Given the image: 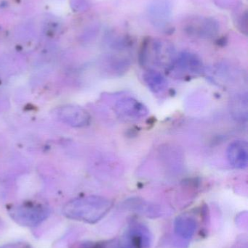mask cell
<instances>
[{
    "label": "cell",
    "mask_w": 248,
    "mask_h": 248,
    "mask_svg": "<svg viewBox=\"0 0 248 248\" xmlns=\"http://www.w3.org/2000/svg\"><path fill=\"white\" fill-rule=\"evenodd\" d=\"M113 206L108 198L98 195L81 197L67 202L63 208L64 217L74 221L96 224L104 218Z\"/></svg>",
    "instance_id": "obj_1"
},
{
    "label": "cell",
    "mask_w": 248,
    "mask_h": 248,
    "mask_svg": "<svg viewBox=\"0 0 248 248\" xmlns=\"http://www.w3.org/2000/svg\"><path fill=\"white\" fill-rule=\"evenodd\" d=\"M177 53L174 46L167 41L148 38L143 42L139 53V62L146 70L169 71Z\"/></svg>",
    "instance_id": "obj_2"
},
{
    "label": "cell",
    "mask_w": 248,
    "mask_h": 248,
    "mask_svg": "<svg viewBox=\"0 0 248 248\" xmlns=\"http://www.w3.org/2000/svg\"><path fill=\"white\" fill-rule=\"evenodd\" d=\"M50 208L40 203L26 202L13 205L8 209L10 218L22 227H34L42 224L50 216Z\"/></svg>",
    "instance_id": "obj_3"
},
{
    "label": "cell",
    "mask_w": 248,
    "mask_h": 248,
    "mask_svg": "<svg viewBox=\"0 0 248 248\" xmlns=\"http://www.w3.org/2000/svg\"><path fill=\"white\" fill-rule=\"evenodd\" d=\"M205 72V65L200 57L189 51L177 54L167 74L175 78L186 79L200 77Z\"/></svg>",
    "instance_id": "obj_4"
},
{
    "label": "cell",
    "mask_w": 248,
    "mask_h": 248,
    "mask_svg": "<svg viewBox=\"0 0 248 248\" xmlns=\"http://www.w3.org/2000/svg\"><path fill=\"white\" fill-rule=\"evenodd\" d=\"M182 29L190 37L207 40L218 36L220 23L216 18L211 16H191L184 20Z\"/></svg>",
    "instance_id": "obj_5"
},
{
    "label": "cell",
    "mask_w": 248,
    "mask_h": 248,
    "mask_svg": "<svg viewBox=\"0 0 248 248\" xmlns=\"http://www.w3.org/2000/svg\"><path fill=\"white\" fill-rule=\"evenodd\" d=\"M113 110L118 118L128 122H139L149 114L148 108L137 99L124 97L115 102Z\"/></svg>",
    "instance_id": "obj_6"
},
{
    "label": "cell",
    "mask_w": 248,
    "mask_h": 248,
    "mask_svg": "<svg viewBox=\"0 0 248 248\" xmlns=\"http://www.w3.org/2000/svg\"><path fill=\"white\" fill-rule=\"evenodd\" d=\"M173 11L172 0H151L147 5V18L157 30L166 31L171 22Z\"/></svg>",
    "instance_id": "obj_7"
},
{
    "label": "cell",
    "mask_w": 248,
    "mask_h": 248,
    "mask_svg": "<svg viewBox=\"0 0 248 248\" xmlns=\"http://www.w3.org/2000/svg\"><path fill=\"white\" fill-rule=\"evenodd\" d=\"M118 242L119 248H150L152 235L147 226L136 223L127 229Z\"/></svg>",
    "instance_id": "obj_8"
},
{
    "label": "cell",
    "mask_w": 248,
    "mask_h": 248,
    "mask_svg": "<svg viewBox=\"0 0 248 248\" xmlns=\"http://www.w3.org/2000/svg\"><path fill=\"white\" fill-rule=\"evenodd\" d=\"M55 117L60 122L74 128H83L90 123V113L80 106L66 105L55 109Z\"/></svg>",
    "instance_id": "obj_9"
},
{
    "label": "cell",
    "mask_w": 248,
    "mask_h": 248,
    "mask_svg": "<svg viewBox=\"0 0 248 248\" xmlns=\"http://www.w3.org/2000/svg\"><path fill=\"white\" fill-rule=\"evenodd\" d=\"M227 160L233 169L245 170L248 164V145L246 140L233 141L227 147Z\"/></svg>",
    "instance_id": "obj_10"
},
{
    "label": "cell",
    "mask_w": 248,
    "mask_h": 248,
    "mask_svg": "<svg viewBox=\"0 0 248 248\" xmlns=\"http://www.w3.org/2000/svg\"><path fill=\"white\" fill-rule=\"evenodd\" d=\"M196 220L188 215L178 217L174 221V232L176 235L183 240H189L195 235L197 230Z\"/></svg>",
    "instance_id": "obj_11"
},
{
    "label": "cell",
    "mask_w": 248,
    "mask_h": 248,
    "mask_svg": "<svg viewBox=\"0 0 248 248\" xmlns=\"http://www.w3.org/2000/svg\"><path fill=\"white\" fill-rule=\"evenodd\" d=\"M143 80L149 90L156 94H160L167 90L168 84L165 77L156 70H146L143 74Z\"/></svg>",
    "instance_id": "obj_12"
},
{
    "label": "cell",
    "mask_w": 248,
    "mask_h": 248,
    "mask_svg": "<svg viewBox=\"0 0 248 248\" xmlns=\"http://www.w3.org/2000/svg\"><path fill=\"white\" fill-rule=\"evenodd\" d=\"M248 106L247 93H240L233 96L230 102V108L234 119L240 122H247Z\"/></svg>",
    "instance_id": "obj_13"
},
{
    "label": "cell",
    "mask_w": 248,
    "mask_h": 248,
    "mask_svg": "<svg viewBox=\"0 0 248 248\" xmlns=\"http://www.w3.org/2000/svg\"><path fill=\"white\" fill-rule=\"evenodd\" d=\"M236 23L237 28L243 33H247L248 30V14L247 11L240 12L236 16Z\"/></svg>",
    "instance_id": "obj_14"
},
{
    "label": "cell",
    "mask_w": 248,
    "mask_h": 248,
    "mask_svg": "<svg viewBox=\"0 0 248 248\" xmlns=\"http://www.w3.org/2000/svg\"><path fill=\"white\" fill-rule=\"evenodd\" d=\"M73 248H96V243L83 242V243H77Z\"/></svg>",
    "instance_id": "obj_15"
},
{
    "label": "cell",
    "mask_w": 248,
    "mask_h": 248,
    "mask_svg": "<svg viewBox=\"0 0 248 248\" xmlns=\"http://www.w3.org/2000/svg\"><path fill=\"white\" fill-rule=\"evenodd\" d=\"M237 0H217L218 4L224 7H228L232 6L234 3H236Z\"/></svg>",
    "instance_id": "obj_16"
},
{
    "label": "cell",
    "mask_w": 248,
    "mask_h": 248,
    "mask_svg": "<svg viewBox=\"0 0 248 248\" xmlns=\"http://www.w3.org/2000/svg\"><path fill=\"white\" fill-rule=\"evenodd\" d=\"M1 220H0V227H1Z\"/></svg>",
    "instance_id": "obj_17"
}]
</instances>
